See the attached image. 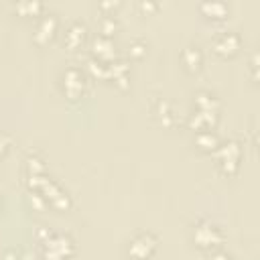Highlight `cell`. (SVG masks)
<instances>
[{
  "label": "cell",
  "mask_w": 260,
  "mask_h": 260,
  "mask_svg": "<svg viewBox=\"0 0 260 260\" xmlns=\"http://www.w3.org/2000/svg\"><path fill=\"white\" fill-rule=\"evenodd\" d=\"M75 252V244L69 236L63 234H51L47 240L41 242V254L43 260H67Z\"/></svg>",
  "instance_id": "1"
},
{
  "label": "cell",
  "mask_w": 260,
  "mask_h": 260,
  "mask_svg": "<svg viewBox=\"0 0 260 260\" xmlns=\"http://www.w3.org/2000/svg\"><path fill=\"white\" fill-rule=\"evenodd\" d=\"M193 242H195L197 248L213 252V250H219L221 248L223 234H221V230L215 223L203 219V221L195 223V228H193Z\"/></svg>",
  "instance_id": "2"
},
{
  "label": "cell",
  "mask_w": 260,
  "mask_h": 260,
  "mask_svg": "<svg viewBox=\"0 0 260 260\" xmlns=\"http://www.w3.org/2000/svg\"><path fill=\"white\" fill-rule=\"evenodd\" d=\"M215 160L221 169L223 175H234L240 167V158H242V146L236 140H225L219 142V146L213 150Z\"/></svg>",
  "instance_id": "3"
},
{
  "label": "cell",
  "mask_w": 260,
  "mask_h": 260,
  "mask_svg": "<svg viewBox=\"0 0 260 260\" xmlns=\"http://www.w3.org/2000/svg\"><path fill=\"white\" fill-rule=\"evenodd\" d=\"M85 89H87V75L79 67H67L61 73V91L65 93V98L75 102L83 98Z\"/></svg>",
  "instance_id": "4"
},
{
  "label": "cell",
  "mask_w": 260,
  "mask_h": 260,
  "mask_svg": "<svg viewBox=\"0 0 260 260\" xmlns=\"http://www.w3.org/2000/svg\"><path fill=\"white\" fill-rule=\"evenodd\" d=\"M158 240L150 232H138L128 240V256L132 260H148L156 252Z\"/></svg>",
  "instance_id": "5"
},
{
  "label": "cell",
  "mask_w": 260,
  "mask_h": 260,
  "mask_svg": "<svg viewBox=\"0 0 260 260\" xmlns=\"http://www.w3.org/2000/svg\"><path fill=\"white\" fill-rule=\"evenodd\" d=\"M240 35L234 30H223L213 39V51L221 57H234L240 49Z\"/></svg>",
  "instance_id": "6"
},
{
  "label": "cell",
  "mask_w": 260,
  "mask_h": 260,
  "mask_svg": "<svg viewBox=\"0 0 260 260\" xmlns=\"http://www.w3.org/2000/svg\"><path fill=\"white\" fill-rule=\"evenodd\" d=\"M57 30H59V20H57V16L51 14V12H49V14H43L41 20H39V24H37V28H35V43L47 45L49 41L55 39Z\"/></svg>",
  "instance_id": "7"
},
{
  "label": "cell",
  "mask_w": 260,
  "mask_h": 260,
  "mask_svg": "<svg viewBox=\"0 0 260 260\" xmlns=\"http://www.w3.org/2000/svg\"><path fill=\"white\" fill-rule=\"evenodd\" d=\"M217 124V114L215 112H199L195 110L189 120H187V126L195 132H201V130H213Z\"/></svg>",
  "instance_id": "8"
},
{
  "label": "cell",
  "mask_w": 260,
  "mask_h": 260,
  "mask_svg": "<svg viewBox=\"0 0 260 260\" xmlns=\"http://www.w3.org/2000/svg\"><path fill=\"white\" fill-rule=\"evenodd\" d=\"M87 37V26L81 20H73L65 28V45L69 49H79Z\"/></svg>",
  "instance_id": "9"
},
{
  "label": "cell",
  "mask_w": 260,
  "mask_h": 260,
  "mask_svg": "<svg viewBox=\"0 0 260 260\" xmlns=\"http://www.w3.org/2000/svg\"><path fill=\"white\" fill-rule=\"evenodd\" d=\"M91 51H93V57H95L98 61H104V63L114 61V41H112L110 37L98 35V37L91 41Z\"/></svg>",
  "instance_id": "10"
},
{
  "label": "cell",
  "mask_w": 260,
  "mask_h": 260,
  "mask_svg": "<svg viewBox=\"0 0 260 260\" xmlns=\"http://www.w3.org/2000/svg\"><path fill=\"white\" fill-rule=\"evenodd\" d=\"M128 75H130V65L126 61H110L108 63V75L106 79L114 81L118 87H126L128 85Z\"/></svg>",
  "instance_id": "11"
},
{
  "label": "cell",
  "mask_w": 260,
  "mask_h": 260,
  "mask_svg": "<svg viewBox=\"0 0 260 260\" xmlns=\"http://www.w3.org/2000/svg\"><path fill=\"white\" fill-rule=\"evenodd\" d=\"M199 12H201L203 16H207V18L221 20V18L228 16L230 8H228V4L221 2V0H205V2L199 4Z\"/></svg>",
  "instance_id": "12"
},
{
  "label": "cell",
  "mask_w": 260,
  "mask_h": 260,
  "mask_svg": "<svg viewBox=\"0 0 260 260\" xmlns=\"http://www.w3.org/2000/svg\"><path fill=\"white\" fill-rule=\"evenodd\" d=\"M193 104H195V110H199V112H215V114L219 112V100L215 98V93H211L207 89L197 91Z\"/></svg>",
  "instance_id": "13"
},
{
  "label": "cell",
  "mask_w": 260,
  "mask_h": 260,
  "mask_svg": "<svg viewBox=\"0 0 260 260\" xmlns=\"http://www.w3.org/2000/svg\"><path fill=\"white\" fill-rule=\"evenodd\" d=\"M181 61H183V65L187 67V71H199V67H201V63H203V53L199 51V47L189 45V47L183 49Z\"/></svg>",
  "instance_id": "14"
},
{
  "label": "cell",
  "mask_w": 260,
  "mask_h": 260,
  "mask_svg": "<svg viewBox=\"0 0 260 260\" xmlns=\"http://www.w3.org/2000/svg\"><path fill=\"white\" fill-rule=\"evenodd\" d=\"M219 136L213 132V130H201V132H195V144L199 150L203 152H213L217 146H219Z\"/></svg>",
  "instance_id": "15"
},
{
  "label": "cell",
  "mask_w": 260,
  "mask_h": 260,
  "mask_svg": "<svg viewBox=\"0 0 260 260\" xmlns=\"http://www.w3.org/2000/svg\"><path fill=\"white\" fill-rule=\"evenodd\" d=\"M14 10L20 16H39L43 12V2L39 0H20L14 4Z\"/></svg>",
  "instance_id": "16"
},
{
  "label": "cell",
  "mask_w": 260,
  "mask_h": 260,
  "mask_svg": "<svg viewBox=\"0 0 260 260\" xmlns=\"http://www.w3.org/2000/svg\"><path fill=\"white\" fill-rule=\"evenodd\" d=\"M156 116L160 118V122L165 126H173V122H175V112L171 110V104L165 102V100L156 104Z\"/></svg>",
  "instance_id": "17"
},
{
  "label": "cell",
  "mask_w": 260,
  "mask_h": 260,
  "mask_svg": "<svg viewBox=\"0 0 260 260\" xmlns=\"http://www.w3.org/2000/svg\"><path fill=\"white\" fill-rule=\"evenodd\" d=\"M116 28H118V22H116L114 14H104L100 18V35L102 37H110L112 39V35L116 32Z\"/></svg>",
  "instance_id": "18"
},
{
  "label": "cell",
  "mask_w": 260,
  "mask_h": 260,
  "mask_svg": "<svg viewBox=\"0 0 260 260\" xmlns=\"http://www.w3.org/2000/svg\"><path fill=\"white\" fill-rule=\"evenodd\" d=\"M87 71L93 77H98V79H106V75H108V63L98 61L95 57H91V59H87Z\"/></svg>",
  "instance_id": "19"
},
{
  "label": "cell",
  "mask_w": 260,
  "mask_h": 260,
  "mask_svg": "<svg viewBox=\"0 0 260 260\" xmlns=\"http://www.w3.org/2000/svg\"><path fill=\"white\" fill-rule=\"evenodd\" d=\"M26 167V177H35V175H45V162L39 156H28L24 160Z\"/></svg>",
  "instance_id": "20"
},
{
  "label": "cell",
  "mask_w": 260,
  "mask_h": 260,
  "mask_svg": "<svg viewBox=\"0 0 260 260\" xmlns=\"http://www.w3.org/2000/svg\"><path fill=\"white\" fill-rule=\"evenodd\" d=\"M128 55H130L132 59H142V57L146 55V43L140 41V39L132 41V43L128 45Z\"/></svg>",
  "instance_id": "21"
},
{
  "label": "cell",
  "mask_w": 260,
  "mask_h": 260,
  "mask_svg": "<svg viewBox=\"0 0 260 260\" xmlns=\"http://www.w3.org/2000/svg\"><path fill=\"white\" fill-rule=\"evenodd\" d=\"M138 8L142 10V12H154V10H158V4L156 2H150V0H142V2H138Z\"/></svg>",
  "instance_id": "22"
},
{
  "label": "cell",
  "mask_w": 260,
  "mask_h": 260,
  "mask_svg": "<svg viewBox=\"0 0 260 260\" xmlns=\"http://www.w3.org/2000/svg\"><path fill=\"white\" fill-rule=\"evenodd\" d=\"M8 146H10V136H8L6 132H0V156L6 154Z\"/></svg>",
  "instance_id": "23"
},
{
  "label": "cell",
  "mask_w": 260,
  "mask_h": 260,
  "mask_svg": "<svg viewBox=\"0 0 260 260\" xmlns=\"http://www.w3.org/2000/svg\"><path fill=\"white\" fill-rule=\"evenodd\" d=\"M118 6H120L118 2H102V4H100V10H102L104 14H114V10H116Z\"/></svg>",
  "instance_id": "24"
},
{
  "label": "cell",
  "mask_w": 260,
  "mask_h": 260,
  "mask_svg": "<svg viewBox=\"0 0 260 260\" xmlns=\"http://www.w3.org/2000/svg\"><path fill=\"white\" fill-rule=\"evenodd\" d=\"M209 260H230V254H225V252L219 248V250H213V252L209 254Z\"/></svg>",
  "instance_id": "25"
},
{
  "label": "cell",
  "mask_w": 260,
  "mask_h": 260,
  "mask_svg": "<svg viewBox=\"0 0 260 260\" xmlns=\"http://www.w3.org/2000/svg\"><path fill=\"white\" fill-rule=\"evenodd\" d=\"M2 260H22V256L16 250H6L4 256H2Z\"/></svg>",
  "instance_id": "26"
},
{
  "label": "cell",
  "mask_w": 260,
  "mask_h": 260,
  "mask_svg": "<svg viewBox=\"0 0 260 260\" xmlns=\"http://www.w3.org/2000/svg\"><path fill=\"white\" fill-rule=\"evenodd\" d=\"M0 211H2V199H0Z\"/></svg>",
  "instance_id": "27"
}]
</instances>
